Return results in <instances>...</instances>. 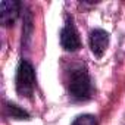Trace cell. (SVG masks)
Masks as SVG:
<instances>
[{
  "label": "cell",
  "mask_w": 125,
  "mask_h": 125,
  "mask_svg": "<svg viewBox=\"0 0 125 125\" xmlns=\"http://www.w3.org/2000/svg\"><path fill=\"white\" fill-rule=\"evenodd\" d=\"M66 87L68 93L74 100L84 102L93 97L94 87L88 71L83 65H74L66 74Z\"/></svg>",
  "instance_id": "cell-1"
},
{
  "label": "cell",
  "mask_w": 125,
  "mask_h": 125,
  "mask_svg": "<svg viewBox=\"0 0 125 125\" xmlns=\"http://www.w3.org/2000/svg\"><path fill=\"white\" fill-rule=\"evenodd\" d=\"M35 88V72L28 60H22L16 72V91L22 97H31Z\"/></svg>",
  "instance_id": "cell-2"
},
{
  "label": "cell",
  "mask_w": 125,
  "mask_h": 125,
  "mask_svg": "<svg viewBox=\"0 0 125 125\" xmlns=\"http://www.w3.org/2000/svg\"><path fill=\"white\" fill-rule=\"evenodd\" d=\"M60 44L66 52H77L81 47V40H80L78 31L71 21H68L66 25L60 31Z\"/></svg>",
  "instance_id": "cell-3"
},
{
  "label": "cell",
  "mask_w": 125,
  "mask_h": 125,
  "mask_svg": "<svg viewBox=\"0 0 125 125\" xmlns=\"http://www.w3.org/2000/svg\"><path fill=\"white\" fill-rule=\"evenodd\" d=\"M19 13V3L15 0H2L0 2V19L5 27L12 25Z\"/></svg>",
  "instance_id": "cell-4"
},
{
  "label": "cell",
  "mask_w": 125,
  "mask_h": 125,
  "mask_svg": "<svg viewBox=\"0 0 125 125\" xmlns=\"http://www.w3.org/2000/svg\"><path fill=\"white\" fill-rule=\"evenodd\" d=\"M109 46V34L104 30H94L90 34V47L91 52L97 56L102 57Z\"/></svg>",
  "instance_id": "cell-5"
},
{
  "label": "cell",
  "mask_w": 125,
  "mask_h": 125,
  "mask_svg": "<svg viewBox=\"0 0 125 125\" xmlns=\"http://www.w3.org/2000/svg\"><path fill=\"white\" fill-rule=\"evenodd\" d=\"M6 113L9 116L15 118V119H28L30 118V115L24 109H21V107H18L16 104H12V103L6 104Z\"/></svg>",
  "instance_id": "cell-6"
},
{
  "label": "cell",
  "mask_w": 125,
  "mask_h": 125,
  "mask_svg": "<svg viewBox=\"0 0 125 125\" xmlns=\"http://www.w3.org/2000/svg\"><path fill=\"white\" fill-rule=\"evenodd\" d=\"M72 125H99L97 124V118L94 115H80Z\"/></svg>",
  "instance_id": "cell-7"
}]
</instances>
